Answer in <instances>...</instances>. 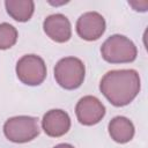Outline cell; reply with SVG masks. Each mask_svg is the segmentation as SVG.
<instances>
[{
  "label": "cell",
  "mask_w": 148,
  "mask_h": 148,
  "mask_svg": "<svg viewBox=\"0 0 148 148\" xmlns=\"http://www.w3.org/2000/svg\"><path fill=\"white\" fill-rule=\"evenodd\" d=\"M140 88V76L135 69L110 71L99 83L101 92L114 106L130 104L138 96Z\"/></svg>",
  "instance_id": "1"
},
{
  "label": "cell",
  "mask_w": 148,
  "mask_h": 148,
  "mask_svg": "<svg viewBox=\"0 0 148 148\" xmlns=\"http://www.w3.org/2000/svg\"><path fill=\"white\" fill-rule=\"evenodd\" d=\"M101 54L110 64H127L135 60L138 50L130 38L123 35H112L102 44Z\"/></svg>",
  "instance_id": "2"
},
{
  "label": "cell",
  "mask_w": 148,
  "mask_h": 148,
  "mask_svg": "<svg viewBox=\"0 0 148 148\" xmlns=\"http://www.w3.org/2000/svg\"><path fill=\"white\" fill-rule=\"evenodd\" d=\"M86 67L79 58L66 57L60 59L54 67V79L57 83L67 90L79 88L84 80Z\"/></svg>",
  "instance_id": "3"
},
{
  "label": "cell",
  "mask_w": 148,
  "mask_h": 148,
  "mask_svg": "<svg viewBox=\"0 0 148 148\" xmlns=\"http://www.w3.org/2000/svg\"><path fill=\"white\" fill-rule=\"evenodd\" d=\"M5 136L15 143H25L39 134L38 119L30 116H16L3 124Z\"/></svg>",
  "instance_id": "4"
},
{
  "label": "cell",
  "mask_w": 148,
  "mask_h": 148,
  "mask_svg": "<svg viewBox=\"0 0 148 148\" xmlns=\"http://www.w3.org/2000/svg\"><path fill=\"white\" fill-rule=\"evenodd\" d=\"M16 75L27 86H38L46 77V65L36 54L23 56L16 64Z\"/></svg>",
  "instance_id": "5"
},
{
  "label": "cell",
  "mask_w": 148,
  "mask_h": 148,
  "mask_svg": "<svg viewBox=\"0 0 148 148\" xmlns=\"http://www.w3.org/2000/svg\"><path fill=\"white\" fill-rule=\"evenodd\" d=\"M75 113L82 125L92 126L98 124L105 116V106L97 97L88 95L77 102Z\"/></svg>",
  "instance_id": "6"
},
{
  "label": "cell",
  "mask_w": 148,
  "mask_h": 148,
  "mask_svg": "<svg viewBox=\"0 0 148 148\" xmlns=\"http://www.w3.org/2000/svg\"><path fill=\"white\" fill-rule=\"evenodd\" d=\"M105 31V20L97 12L82 14L76 22V32L84 40H97Z\"/></svg>",
  "instance_id": "7"
},
{
  "label": "cell",
  "mask_w": 148,
  "mask_h": 148,
  "mask_svg": "<svg viewBox=\"0 0 148 148\" xmlns=\"http://www.w3.org/2000/svg\"><path fill=\"white\" fill-rule=\"evenodd\" d=\"M42 127L46 135L59 138L66 134L71 128V118L68 113L60 109L47 111L42 120Z\"/></svg>",
  "instance_id": "8"
},
{
  "label": "cell",
  "mask_w": 148,
  "mask_h": 148,
  "mask_svg": "<svg viewBox=\"0 0 148 148\" xmlns=\"http://www.w3.org/2000/svg\"><path fill=\"white\" fill-rule=\"evenodd\" d=\"M43 29L47 37L57 43H65L72 37L69 20L62 14H52L43 22Z\"/></svg>",
  "instance_id": "9"
},
{
  "label": "cell",
  "mask_w": 148,
  "mask_h": 148,
  "mask_svg": "<svg viewBox=\"0 0 148 148\" xmlns=\"http://www.w3.org/2000/svg\"><path fill=\"white\" fill-rule=\"evenodd\" d=\"M134 132L133 123L126 117L117 116L109 123V134L111 139L118 143L130 142L134 136Z\"/></svg>",
  "instance_id": "10"
},
{
  "label": "cell",
  "mask_w": 148,
  "mask_h": 148,
  "mask_svg": "<svg viewBox=\"0 0 148 148\" xmlns=\"http://www.w3.org/2000/svg\"><path fill=\"white\" fill-rule=\"evenodd\" d=\"M8 15L17 22H27L31 18L35 10V2L31 0H6Z\"/></svg>",
  "instance_id": "11"
},
{
  "label": "cell",
  "mask_w": 148,
  "mask_h": 148,
  "mask_svg": "<svg viewBox=\"0 0 148 148\" xmlns=\"http://www.w3.org/2000/svg\"><path fill=\"white\" fill-rule=\"evenodd\" d=\"M17 30L9 23H0V50H7L15 45L17 40Z\"/></svg>",
  "instance_id": "12"
},
{
  "label": "cell",
  "mask_w": 148,
  "mask_h": 148,
  "mask_svg": "<svg viewBox=\"0 0 148 148\" xmlns=\"http://www.w3.org/2000/svg\"><path fill=\"white\" fill-rule=\"evenodd\" d=\"M53 148H74V147L72 145H69V143H60V145H57Z\"/></svg>",
  "instance_id": "13"
}]
</instances>
